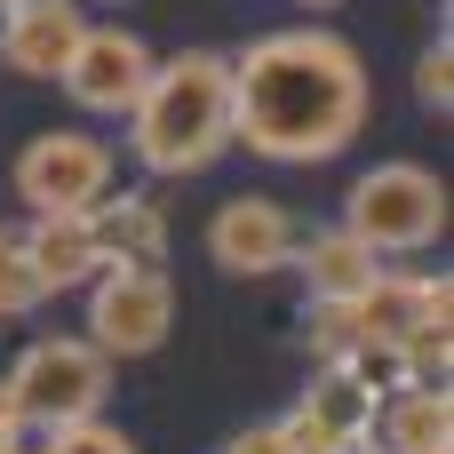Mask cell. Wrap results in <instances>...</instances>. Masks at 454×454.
<instances>
[{"instance_id":"cell-4","label":"cell","mask_w":454,"mask_h":454,"mask_svg":"<svg viewBox=\"0 0 454 454\" xmlns=\"http://www.w3.org/2000/svg\"><path fill=\"white\" fill-rule=\"evenodd\" d=\"M343 231L367 239L375 255H415L447 231V184L415 160H383L343 192Z\"/></svg>"},{"instance_id":"cell-1","label":"cell","mask_w":454,"mask_h":454,"mask_svg":"<svg viewBox=\"0 0 454 454\" xmlns=\"http://www.w3.org/2000/svg\"><path fill=\"white\" fill-rule=\"evenodd\" d=\"M375 80L359 48L327 24H287L231 56V144L279 168H319L359 144Z\"/></svg>"},{"instance_id":"cell-3","label":"cell","mask_w":454,"mask_h":454,"mask_svg":"<svg viewBox=\"0 0 454 454\" xmlns=\"http://www.w3.org/2000/svg\"><path fill=\"white\" fill-rule=\"evenodd\" d=\"M0 383H8L16 423L48 439V431H64V423L104 415V399H112V359H104L88 335H40V343H24V359H16Z\"/></svg>"},{"instance_id":"cell-9","label":"cell","mask_w":454,"mask_h":454,"mask_svg":"<svg viewBox=\"0 0 454 454\" xmlns=\"http://www.w3.org/2000/svg\"><path fill=\"white\" fill-rule=\"evenodd\" d=\"M295 239H303V223H295L279 200H223V207L207 215V255H215V271H231V279H271V271H287V263H295Z\"/></svg>"},{"instance_id":"cell-25","label":"cell","mask_w":454,"mask_h":454,"mask_svg":"<svg viewBox=\"0 0 454 454\" xmlns=\"http://www.w3.org/2000/svg\"><path fill=\"white\" fill-rule=\"evenodd\" d=\"M16 454H40V447H16Z\"/></svg>"},{"instance_id":"cell-13","label":"cell","mask_w":454,"mask_h":454,"mask_svg":"<svg viewBox=\"0 0 454 454\" xmlns=\"http://www.w3.org/2000/svg\"><path fill=\"white\" fill-rule=\"evenodd\" d=\"M439 303H454L447 271H439V279H423V271H375L367 295H351V319H359L367 343H399V335H407L423 311H439Z\"/></svg>"},{"instance_id":"cell-8","label":"cell","mask_w":454,"mask_h":454,"mask_svg":"<svg viewBox=\"0 0 454 454\" xmlns=\"http://www.w3.org/2000/svg\"><path fill=\"white\" fill-rule=\"evenodd\" d=\"M375 407H383L375 383H359L351 367H319L311 391L295 399V415H279V431H287L295 454H367Z\"/></svg>"},{"instance_id":"cell-14","label":"cell","mask_w":454,"mask_h":454,"mask_svg":"<svg viewBox=\"0 0 454 454\" xmlns=\"http://www.w3.org/2000/svg\"><path fill=\"white\" fill-rule=\"evenodd\" d=\"M295 271H303L311 303H351V295H367V279L383 271V255L335 223V231H303L295 239Z\"/></svg>"},{"instance_id":"cell-24","label":"cell","mask_w":454,"mask_h":454,"mask_svg":"<svg viewBox=\"0 0 454 454\" xmlns=\"http://www.w3.org/2000/svg\"><path fill=\"white\" fill-rule=\"evenodd\" d=\"M8 8H16V0H0V16H8Z\"/></svg>"},{"instance_id":"cell-23","label":"cell","mask_w":454,"mask_h":454,"mask_svg":"<svg viewBox=\"0 0 454 454\" xmlns=\"http://www.w3.org/2000/svg\"><path fill=\"white\" fill-rule=\"evenodd\" d=\"M303 8H343V0H303Z\"/></svg>"},{"instance_id":"cell-16","label":"cell","mask_w":454,"mask_h":454,"mask_svg":"<svg viewBox=\"0 0 454 454\" xmlns=\"http://www.w3.org/2000/svg\"><path fill=\"white\" fill-rule=\"evenodd\" d=\"M454 303H439V311H423L399 343H391V359H399V383H447L454 367Z\"/></svg>"},{"instance_id":"cell-15","label":"cell","mask_w":454,"mask_h":454,"mask_svg":"<svg viewBox=\"0 0 454 454\" xmlns=\"http://www.w3.org/2000/svg\"><path fill=\"white\" fill-rule=\"evenodd\" d=\"M88 223H96L104 263H160L168 255V207L144 200V192H104L88 207Z\"/></svg>"},{"instance_id":"cell-10","label":"cell","mask_w":454,"mask_h":454,"mask_svg":"<svg viewBox=\"0 0 454 454\" xmlns=\"http://www.w3.org/2000/svg\"><path fill=\"white\" fill-rule=\"evenodd\" d=\"M80 32H88V8L80 0H16L0 16V64L16 80H64Z\"/></svg>"},{"instance_id":"cell-22","label":"cell","mask_w":454,"mask_h":454,"mask_svg":"<svg viewBox=\"0 0 454 454\" xmlns=\"http://www.w3.org/2000/svg\"><path fill=\"white\" fill-rule=\"evenodd\" d=\"M24 447V423H16V407H8V383H0V454Z\"/></svg>"},{"instance_id":"cell-19","label":"cell","mask_w":454,"mask_h":454,"mask_svg":"<svg viewBox=\"0 0 454 454\" xmlns=\"http://www.w3.org/2000/svg\"><path fill=\"white\" fill-rule=\"evenodd\" d=\"M40 454H144L120 423H104V415H88V423H64V431H48V447Z\"/></svg>"},{"instance_id":"cell-20","label":"cell","mask_w":454,"mask_h":454,"mask_svg":"<svg viewBox=\"0 0 454 454\" xmlns=\"http://www.w3.org/2000/svg\"><path fill=\"white\" fill-rule=\"evenodd\" d=\"M415 96H423V112H447L454 104V48H447V32L415 56Z\"/></svg>"},{"instance_id":"cell-21","label":"cell","mask_w":454,"mask_h":454,"mask_svg":"<svg viewBox=\"0 0 454 454\" xmlns=\"http://www.w3.org/2000/svg\"><path fill=\"white\" fill-rule=\"evenodd\" d=\"M223 454H295V447H287V431H279V423H247Z\"/></svg>"},{"instance_id":"cell-5","label":"cell","mask_w":454,"mask_h":454,"mask_svg":"<svg viewBox=\"0 0 454 454\" xmlns=\"http://www.w3.org/2000/svg\"><path fill=\"white\" fill-rule=\"evenodd\" d=\"M112 144L88 136V128H40L24 152H16V200L32 215H88L104 192H112Z\"/></svg>"},{"instance_id":"cell-18","label":"cell","mask_w":454,"mask_h":454,"mask_svg":"<svg viewBox=\"0 0 454 454\" xmlns=\"http://www.w3.org/2000/svg\"><path fill=\"white\" fill-rule=\"evenodd\" d=\"M359 343H367V335H359L351 303H311V359H319V367H343Z\"/></svg>"},{"instance_id":"cell-12","label":"cell","mask_w":454,"mask_h":454,"mask_svg":"<svg viewBox=\"0 0 454 454\" xmlns=\"http://www.w3.org/2000/svg\"><path fill=\"white\" fill-rule=\"evenodd\" d=\"M16 239H24V255H32L48 295H72V287H88L104 271V247H96L88 215H32V231H16Z\"/></svg>"},{"instance_id":"cell-7","label":"cell","mask_w":454,"mask_h":454,"mask_svg":"<svg viewBox=\"0 0 454 454\" xmlns=\"http://www.w3.org/2000/svg\"><path fill=\"white\" fill-rule=\"evenodd\" d=\"M152 64L160 56L128 24H88L80 48H72V64H64V96L80 112H96V120H128L136 96H144V80H152Z\"/></svg>"},{"instance_id":"cell-17","label":"cell","mask_w":454,"mask_h":454,"mask_svg":"<svg viewBox=\"0 0 454 454\" xmlns=\"http://www.w3.org/2000/svg\"><path fill=\"white\" fill-rule=\"evenodd\" d=\"M40 303H48V287H40V271H32L24 239H16V231H0V319H32Z\"/></svg>"},{"instance_id":"cell-6","label":"cell","mask_w":454,"mask_h":454,"mask_svg":"<svg viewBox=\"0 0 454 454\" xmlns=\"http://www.w3.org/2000/svg\"><path fill=\"white\" fill-rule=\"evenodd\" d=\"M176 327V287L160 263H104L88 279V343L104 359H152Z\"/></svg>"},{"instance_id":"cell-11","label":"cell","mask_w":454,"mask_h":454,"mask_svg":"<svg viewBox=\"0 0 454 454\" xmlns=\"http://www.w3.org/2000/svg\"><path fill=\"white\" fill-rule=\"evenodd\" d=\"M367 454H454V399L447 383H391L375 407Z\"/></svg>"},{"instance_id":"cell-2","label":"cell","mask_w":454,"mask_h":454,"mask_svg":"<svg viewBox=\"0 0 454 454\" xmlns=\"http://www.w3.org/2000/svg\"><path fill=\"white\" fill-rule=\"evenodd\" d=\"M128 152L144 176H207L231 152V56L184 48L152 64L136 112H128Z\"/></svg>"}]
</instances>
